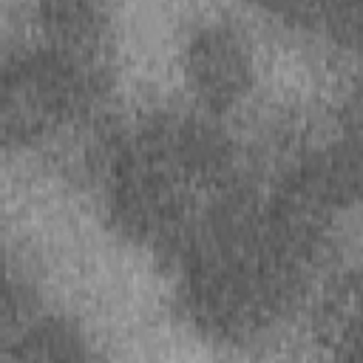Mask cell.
<instances>
[{"mask_svg":"<svg viewBox=\"0 0 363 363\" xmlns=\"http://www.w3.org/2000/svg\"><path fill=\"white\" fill-rule=\"evenodd\" d=\"M292 26L329 28L343 37V28H354V0H255Z\"/></svg>","mask_w":363,"mask_h":363,"instance_id":"obj_1","label":"cell"}]
</instances>
